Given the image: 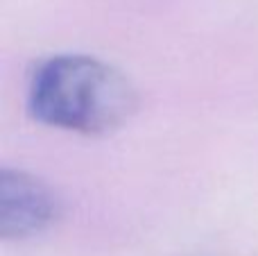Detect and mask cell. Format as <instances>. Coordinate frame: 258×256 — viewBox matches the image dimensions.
<instances>
[{"mask_svg": "<svg viewBox=\"0 0 258 256\" xmlns=\"http://www.w3.org/2000/svg\"><path fill=\"white\" fill-rule=\"evenodd\" d=\"M136 102L132 82L89 54H54L41 61L27 89V107L39 122L89 136L118 130Z\"/></svg>", "mask_w": 258, "mask_h": 256, "instance_id": "1", "label": "cell"}, {"mask_svg": "<svg viewBox=\"0 0 258 256\" xmlns=\"http://www.w3.org/2000/svg\"><path fill=\"white\" fill-rule=\"evenodd\" d=\"M59 216L54 190L25 170L0 172V236L23 240L48 229Z\"/></svg>", "mask_w": 258, "mask_h": 256, "instance_id": "2", "label": "cell"}]
</instances>
